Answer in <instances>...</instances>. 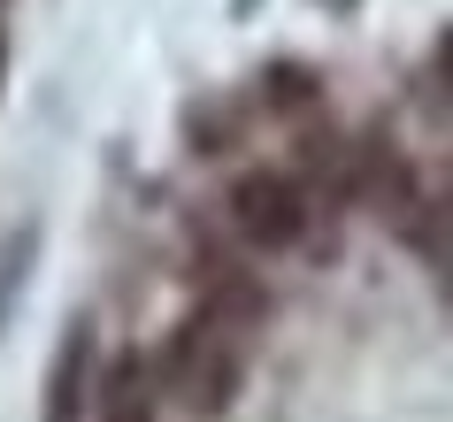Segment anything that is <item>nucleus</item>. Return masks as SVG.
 <instances>
[{
  "mask_svg": "<svg viewBox=\"0 0 453 422\" xmlns=\"http://www.w3.org/2000/svg\"><path fill=\"white\" fill-rule=\"evenodd\" d=\"M254 315L262 300L254 292H231V284H215L208 300L177 315L162 338V361H154V384L177 415L192 422H223L231 415V399L246 384V338H254Z\"/></svg>",
  "mask_w": 453,
  "mask_h": 422,
  "instance_id": "f257e3e1",
  "label": "nucleus"
},
{
  "mask_svg": "<svg viewBox=\"0 0 453 422\" xmlns=\"http://www.w3.org/2000/svg\"><path fill=\"white\" fill-rule=\"evenodd\" d=\"M223 215H231V231L246 246H262V254H292L300 238H308L315 208H308V185L285 177V169H239L231 192H223Z\"/></svg>",
  "mask_w": 453,
  "mask_h": 422,
  "instance_id": "f03ea898",
  "label": "nucleus"
},
{
  "mask_svg": "<svg viewBox=\"0 0 453 422\" xmlns=\"http://www.w3.org/2000/svg\"><path fill=\"white\" fill-rule=\"evenodd\" d=\"M93 415L100 422H154V415H162V384H154V369H146L139 353H116V361L100 369Z\"/></svg>",
  "mask_w": 453,
  "mask_h": 422,
  "instance_id": "7ed1b4c3",
  "label": "nucleus"
},
{
  "mask_svg": "<svg viewBox=\"0 0 453 422\" xmlns=\"http://www.w3.org/2000/svg\"><path fill=\"white\" fill-rule=\"evenodd\" d=\"M93 330L77 323L70 338H62V361H54V376H47V422H77L85 407H93Z\"/></svg>",
  "mask_w": 453,
  "mask_h": 422,
  "instance_id": "20e7f679",
  "label": "nucleus"
},
{
  "mask_svg": "<svg viewBox=\"0 0 453 422\" xmlns=\"http://www.w3.org/2000/svg\"><path fill=\"white\" fill-rule=\"evenodd\" d=\"M400 231H407V246H415V254L453 284V200H446V208H415Z\"/></svg>",
  "mask_w": 453,
  "mask_h": 422,
  "instance_id": "39448f33",
  "label": "nucleus"
},
{
  "mask_svg": "<svg viewBox=\"0 0 453 422\" xmlns=\"http://www.w3.org/2000/svg\"><path fill=\"white\" fill-rule=\"evenodd\" d=\"M438 85H446V93H453V31H446V39H438Z\"/></svg>",
  "mask_w": 453,
  "mask_h": 422,
  "instance_id": "423d86ee",
  "label": "nucleus"
}]
</instances>
